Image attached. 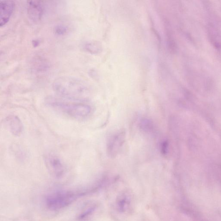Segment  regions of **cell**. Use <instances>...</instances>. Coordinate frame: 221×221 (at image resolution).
Returning <instances> with one entry per match:
<instances>
[{
	"label": "cell",
	"instance_id": "2e32d148",
	"mask_svg": "<svg viewBox=\"0 0 221 221\" xmlns=\"http://www.w3.org/2000/svg\"><path fill=\"white\" fill-rule=\"evenodd\" d=\"M40 41L38 39L36 40H34L32 41V45L34 47H36L38 46V45L40 44Z\"/></svg>",
	"mask_w": 221,
	"mask_h": 221
},
{
	"label": "cell",
	"instance_id": "52a82bcc",
	"mask_svg": "<svg viewBox=\"0 0 221 221\" xmlns=\"http://www.w3.org/2000/svg\"><path fill=\"white\" fill-rule=\"evenodd\" d=\"M125 133L124 131L112 135L108 140L107 143V151L109 156L115 157L125 141Z\"/></svg>",
	"mask_w": 221,
	"mask_h": 221
},
{
	"label": "cell",
	"instance_id": "277c9868",
	"mask_svg": "<svg viewBox=\"0 0 221 221\" xmlns=\"http://www.w3.org/2000/svg\"><path fill=\"white\" fill-rule=\"evenodd\" d=\"M207 21L206 30L211 44L215 49L221 51V26L216 14L208 3L204 4Z\"/></svg>",
	"mask_w": 221,
	"mask_h": 221
},
{
	"label": "cell",
	"instance_id": "7c38bea8",
	"mask_svg": "<svg viewBox=\"0 0 221 221\" xmlns=\"http://www.w3.org/2000/svg\"><path fill=\"white\" fill-rule=\"evenodd\" d=\"M68 31V27L64 24H58L56 25L54 32L58 36H63L66 34Z\"/></svg>",
	"mask_w": 221,
	"mask_h": 221
},
{
	"label": "cell",
	"instance_id": "3957f363",
	"mask_svg": "<svg viewBox=\"0 0 221 221\" xmlns=\"http://www.w3.org/2000/svg\"><path fill=\"white\" fill-rule=\"evenodd\" d=\"M87 193L84 190L61 191L49 195L46 199L47 207L52 210H58L73 203L77 198Z\"/></svg>",
	"mask_w": 221,
	"mask_h": 221
},
{
	"label": "cell",
	"instance_id": "8fae6325",
	"mask_svg": "<svg viewBox=\"0 0 221 221\" xmlns=\"http://www.w3.org/2000/svg\"><path fill=\"white\" fill-rule=\"evenodd\" d=\"M167 45L168 50L172 54L176 53L178 51V46L176 42L172 35L171 30L168 29L167 31Z\"/></svg>",
	"mask_w": 221,
	"mask_h": 221
},
{
	"label": "cell",
	"instance_id": "7a4b0ae2",
	"mask_svg": "<svg viewBox=\"0 0 221 221\" xmlns=\"http://www.w3.org/2000/svg\"><path fill=\"white\" fill-rule=\"evenodd\" d=\"M45 103L50 107L73 118H84L91 112V107L89 105L81 103H72L60 98L51 97L46 99Z\"/></svg>",
	"mask_w": 221,
	"mask_h": 221
},
{
	"label": "cell",
	"instance_id": "5bb4252c",
	"mask_svg": "<svg viewBox=\"0 0 221 221\" xmlns=\"http://www.w3.org/2000/svg\"><path fill=\"white\" fill-rule=\"evenodd\" d=\"M94 206H90L88 207V208L86 209L80 214L79 216V220H84V219L86 218L90 213H92V212L94 210Z\"/></svg>",
	"mask_w": 221,
	"mask_h": 221
},
{
	"label": "cell",
	"instance_id": "ba28073f",
	"mask_svg": "<svg viewBox=\"0 0 221 221\" xmlns=\"http://www.w3.org/2000/svg\"><path fill=\"white\" fill-rule=\"evenodd\" d=\"M15 4L12 1H0V26H4L8 23L13 13Z\"/></svg>",
	"mask_w": 221,
	"mask_h": 221
},
{
	"label": "cell",
	"instance_id": "5b68a950",
	"mask_svg": "<svg viewBox=\"0 0 221 221\" xmlns=\"http://www.w3.org/2000/svg\"><path fill=\"white\" fill-rule=\"evenodd\" d=\"M44 158L45 166L53 176L57 178L63 176L66 172V168L60 158L52 153H48Z\"/></svg>",
	"mask_w": 221,
	"mask_h": 221
},
{
	"label": "cell",
	"instance_id": "8992f818",
	"mask_svg": "<svg viewBox=\"0 0 221 221\" xmlns=\"http://www.w3.org/2000/svg\"><path fill=\"white\" fill-rule=\"evenodd\" d=\"M44 5L42 1H27L26 11L28 18L33 22L40 21L44 13Z\"/></svg>",
	"mask_w": 221,
	"mask_h": 221
},
{
	"label": "cell",
	"instance_id": "6da1fadb",
	"mask_svg": "<svg viewBox=\"0 0 221 221\" xmlns=\"http://www.w3.org/2000/svg\"><path fill=\"white\" fill-rule=\"evenodd\" d=\"M52 89L63 98L76 102L86 100L89 93L88 87L84 80L71 76L57 78L53 82Z\"/></svg>",
	"mask_w": 221,
	"mask_h": 221
},
{
	"label": "cell",
	"instance_id": "9c48e42d",
	"mask_svg": "<svg viewBox=\"0 0 221 221\" xmlns=\"http://www.w3.org/2000/svg\"><path fill=\"white\" fill-rule=\"evenodd\" d=\"M5 125L11 134L16 137H19L23 131V125L18 116L14 115L8 116L5 120Z\"/></svg>",
	"mask_w": 221,
	"mask_h": 221
},
{
	"label": "cell",
	"instance_id": "4fadbf2b",
	"mask_svg": "<svg viewBox=\"0 0 221 221\" xmlns=\"http://www.w3.org/2000/svg\"><path fill=\"white\" fill-rule=\"evenodd\" d=\"M140 127L144 131H150L152 129L153 125L152 122L148 119H143L140 122Z\"/></svg>",
	"mask_w": 221,
	"mask_h": 221
},
{
	"label": "cell",
	"instance_id": "30bf717a",
	"mask_svg": "<svg viewBox=\"0 0 221 221\" xmlns=\"http://www.w3.org/2000/svg\"><path fill=\"white\" fill-rule=\"evenodd\" d=\"M82 46V48L85 51L92 54H96L101 51V46L96 42H85L83 44Z\"/></svg>",
	"mask_w": 221,
	"mask_h": 221
},
{
	"label": "cell",
	"instance_id": "9a60e30c",
	"mask_svg": "<svg viewBox=\"0 0 221 221\" xmlns=\"http://www.w3.org/2000/svg\"><path fill=\"white\" fill-rule=\"evenodd\" d=\"M169 144L167 141H164L162 143L161 146V150L162 153L164 155H166L168 153Z\"/></svg>",
	"mask_w": 221,
	"mask_h": 221
}]
</instances>
